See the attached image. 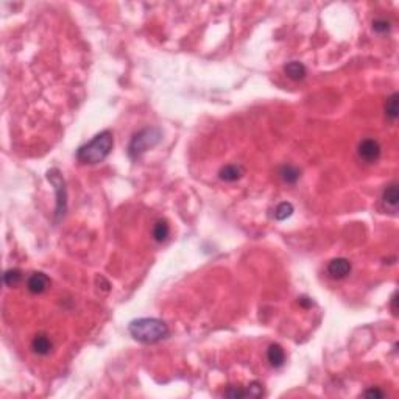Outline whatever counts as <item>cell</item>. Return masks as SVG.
Listing matches in <instances>:
<instances>
[{"label": "cell", "mask_w": 399, "mask_h": 399, "mask_svg": "<svg viewBox=\"0 0 399 399\" xmlns=\"http://www.w3.org/2000/svg\"><path fill=\"white\" fill-rule=\"evenodd\" d=\"M114 147V138L111 131H102L92 141L85 143L77 151V159L81 164H100L103 162Z\"/></svg>", "instance_id": "6da1fadb"}, {"label": "cell", "mask_w": 399, "mask_h": 399, "mask_svg": "<svg viewBox=\"0 0 399 399\" xmlns=\"http://www.w3.org/2000/svg\"><path fill=\"white\" fill-rule=\"evenodd\" d=\"M128 331L141 343H158L169 335V326L158 318H139L130 323Z\"/></svg>", "instance_id": "7a4b0ae2"}, {"label": "cell", "mask_w": 399, "mask_h": 399, "mask_svg": "<svg viewBox=\"0 0 399 399\" xmlns=\"http://www.w3.org/2000/svg\"><path fill=\"white\" fill-rule=\"evenodd\" d=\"M162 134L159 128H143L138 134H134V138L131 139L128 145V155L131 159H139L145 151L150 150L151 147L161 141Z\"/></svg>", "instance_id": "3957f363"}, {"label": "cell", "mask_w": 399, "mask_h": 399, "mask_svg": "<svg viewBox=\"0 0 399 399\" xmlns=\"http://www.w3.org/2000/svg\"><path fill=\"white\" fill-rule=\"evenodd\" d=\"M49 181L55 187L57 192V220H59L61 217H64L66 209H67V192H66V183L64 178L59 173L58 169H52L47 173Z\"/></svg>", "instance_id": "277c9868"}, {"label": "cell", "mask_w": 399, "mask_h": 399, "mask_svg": "<svg viewBox=\"0 0 399 399\" xmlns=\"http://www.w3.org/2000/svg\"><path fill=\"white\" fill-rule=\"evenodd\" d=\"M359 156L365 162H376L380 156V145L374 139H364L359 143Z\"/></svg>", "instance_id": "5b68a950"}, {"label": "cell", "mask_w": 399, "mask_h": 399, "mask_svg": "<svg viewBox=\"0 0 399 399\" xmlns=\"http://www.w3.org/2000/svg\"><path fill=\"white\" fill-rule=\"evenodd\" d=\"M328 273L334 279H342L346 278L351 273V262L344 257H337L332 259L328 265Z\"/></svg>", "instance_id": "8992f818"}, {"label": "cell", "mask_w": 399, "mask_h": 399, "mask_svg": "<svg viewBox=\"0 0 399 399\" xmlns=\"http://www.w3.org/2000/svg\"><path fill=\"white\" fill-rule=\"evenodd\" d=\"M49 284H50V279L47 278V275H44V273H33L28 278V281H27V287H28V290L34 295L45 292L47 287H49Z\"/></svg>", "instance_id": "52a82bcc"}, {"label": "cell", "mask_w": 399, "mask_h": 399, "mask_svg": "<svg viewBox=\"0 0 399 399\" xmlns=\"http://www.w3.org/2000/svg\"><path fill=\"white\" fill-rule=\"evenodd\" d=\"M267 359H268L271 367H275V368L283 367L285 362V352H284L283 346H281V344H276V343L270 344L268 351H267Z\"/></svg>", "instance_id": "ba28073f"}, {"label": "cell", "mask_w": 399, "mask_h": 399, "mask_svg": "<svg viewBox=\"0 0 399 399\" xmlns=\"http://www.w3.org/2000/svg\"><path fill=\"white\" fill-rule=\"evenodd\" d=\"M31 348H33V351L36 352V354L47 356L49 352L52 351V342H50V339L47 337V335L39 334V335H36V337L33 339Z\"/></svg>", "instance_id": "9c48e42d"}, {"label": "cell", "mask_w": 399, "mask_h": 399, "mask_svg": "<svg viewBox=\"0 0 399 399\" xmlns=\"http://www.w3.org/2000/svg\"><path fill=\"white\" fill-rule=\"evenodd\" d=\"M284 72H285V75L288 78H292L295 81H299V80H303L307 74V70L304 67L303 62H299V61H290L285 64L284 67Z\"/></svg>", "instance_id": "30bf717a"}, {"label": "cell", "mask_w": 399, "mask_h": 399, "mask_svg": "<svg viewBox=\"0 0 399 399\" xmlns=\"http://www.w3.org/2000/svg\"><path fill=\"white\" fill-rule=\"evenodd\" d=\"M220 175V179L223 181H228V183H232V181H237L242 178L243 175V169L240 166H235V164H229V166H225L220 169L219 171Z\"/></svg>", "instance_id": "8fae6325"}, {"label": "cell", "mask_w": 399, "mask_h": 399, "mask_svg": "<svg viewBox=\"0 0 399 399\" xmlns=\"http://www.w3.org/2000/svg\"><path fill=\"white\" fill-rule=\"evenodd\" d=\"M170 234V226L166 220H158L153 226V237L156 242H164Z\"/></svg>", "instance_id": "7c38bea8"}, {"label": "cell", "mask_w": 399, "mask_h": 399, "mask_svg": "<svg viewBox=\"0 0 399 399\" xmlns=\"http://www.w3.org/2000/svg\"><path fill=\"white\" fill-rule=\"evenodd\" d=\"M384 203L390 207L396 209L399 203V194H398V184H390L384 192Z\"/></svg>", "instance_id": "4fadbf2b"}, {"label": "cell", "mask_w": 399, "mask_h": 399, "mask_svg": "<svg viewBox=\"0 0 399 399\" xmlns=\"http://www.w3.org/2000/svg\"><path fill=\"white\" fill-rule=\"evenodd\" d=\"M398 98H399V95L395 92V94L390 95L388 100H387V105H385V115L388 117L390 120H396V119H398V114H399Z\"/></svg>", "instance_id": "5bb4252c"}, {"label": "cell", "mask_w": 399, "mask_h": 399, "mask_svg": "<svg viewBox=\"0 0 399 399\" xmlns=\"http://www.w3.org/2000/svg\"><path fill=\"white\" fill-rule=\"evenodd\" d=\"M279 175L285 181V183L293 184L299 179V170L296 167H293V166H284V167H281Z\"/></svg>", "instance_id": "9a60e30c"}, {"label": "cell", "mask_w": 399, "mask_h": 399, "mask_svg": "<svg viewBox=\"0 0 399 399\" xmlns=\"http://www.w3.org/2000/svg\"><path fill=\"white\" fill-rule=\"evenodd\" d=\"M292 214H293V204L284 201V203L278 204V207L275 209V219L276 220H285Z\"/></svg>", "instance_id": "2e32d148"}, {"label": "cell", "mask_w": 399, "mask_h": 399, "mask_svg": "<svg viewBox=\"0 0 399 399\" xmlns=\"http://www.w3.org/2000/svg\"><path fill=\"white\" fill-rule=\"evenodd\" d=\"M21 278H22L21 271H19V270H16V268H14V270H8V271H5V275H3L5 284H6V285H10V287H13V285H16L17 283H19Z\"/></svg>", "instance_id": "e0dca14e"}, {"label": "cell", "mask_w": 399, "mask_h": 399, "mask_svg": "<svg viewBox=\"0 0 399 399\" xmlns=\"http://www.w3.org/2000/svg\"><path fill=\"white\" fill-rule=\"evenodd\" d=\"M247 392V398H260L262 395H264V387H262L260 382H257V380H255V382H251L248 385V388L245 390Z\"/></svg>", "instance_id": "ac0fdd59"}, {"label": "cell", "mask_w": 399, "mask_h": 399, "mask_svg": "<svg viewBox=\"0 0 399 399\" xmlns=\"http://www.w3.org/2000/svg\"><path fill=\"white\" fill-rule=\"evenodd\" d=\"M225 396L226 398H232V399H240V398H247V392H245L243 388L240 387H228V390L225 392Z\"/></svg>", "instance_id": "d6986e66"}, {"label": "cell", "mask_w": 399, "mask_h": 399, "mask_svg": "<svg viewBox=\"0 0 399 399\" xmlns=\"http://www.w3.org/2000/svg\"><path fill=\"white\" fill-rule=\"evenodd\" d=\"M373 30L376 33H387L390 30V22L385 19H376L373 22Z\"/></svg>", "instance_id": "ffe728a7"}, {"label": "cell", "mask_w": 399, "mask_h": 399, "mask_svg": "<svg viewBox=\"0 0 399 399\" xmlns=\"http://www.w3.org/2000/svg\"><path fill=\"white\" fill-rule=\"evenodd\" d=\"M364 396H367V398H384L385 393L382 392V390H379V388H370V390H367V392L364 393Z\"/></svg>", "instance_id": "44dd1931"}, {"label": "cell", "mask_w": 399, "mask_h": 399, "mask_svg": "<svg viewBox=\"0 0 399 399\" xmlns=\"http://www.w3.org/2000/svg\"><path fill=\"white\" fill-rule=\"evenodd\" d=\"M396 304H398V293H395L393 298H392V309H393V314H395V315L398 314V307H396Z\"/></svg>", "instance_id": "7402d4cb"}, {"label": "cell", "mask_w": 399, "mask_h": 399, "mask_svg": "<svg viewBox=\"0 0 399 399\" xmlns=\"http://www.w3.org/2000/svg\"><path fill=\"white\" fill-rule=\"evenodd\" d=\"M299 303H301L303 306H306V307H311V306H314V303L311 301L309 298H306V296H303V298H299Z\"/></svg>", "instance_id": "603a6c76"}]
</instances>
